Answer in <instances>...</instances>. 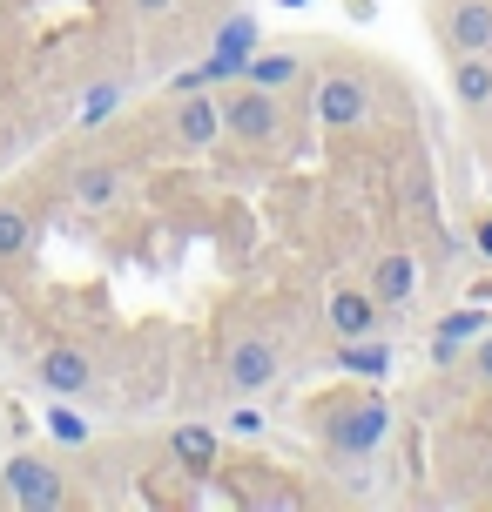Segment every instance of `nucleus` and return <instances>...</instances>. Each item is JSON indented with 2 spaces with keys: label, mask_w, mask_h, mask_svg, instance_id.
<instances>
[{
  "label": "nucleus",
  "mask_w": 492,
  "mask_h": 512,
  "mask_svg": "<svg viewBox=\"0 0 492 512\" xmlns=\"http://www.w3.org/2000/svg\"><path fill=\"white\" fill-rule=\"evenodd\" d=\"M68 196H75V209H122V196H129V169L122 162H81L75 176H68Z\"/></svg>",
  "instance_id": "obj_17"
},
{
  "label": "nucleus",
  "mask_w": 492,
  "mask_h": 512,
  "mask_svg": "<svg viewBox=\"0 0 492 512\" xmlns=\"http://www.w3.org/2000/svg\"><path fill=\"white\" fill-rule=\"evenodd\" d=\"M162 122H169L176 155H209L216 142H223V108H216V88H169Z\"/></svg>",
  "instance_id": "obj_11"
},
{
  "label": "nucleus",
  "mask_w": 492,
  "mask_h": 512,
  "mask_svg": "<svg viewBox=\"0 0 492 512\" xmlns=\"http://www.w3.org/2000/svg\"><path fill=\"white\" fill-rule=\"evenodd\" d=\"M445 61V102L459 115V128L492 122V48H466V54H439Z\"/></svg>",
  "instance_id": "obj_12"
},
{
  "label": "nucleus",
  "mask_w": 492,
  "mask_h": 512,
  "mask_svg": "<svg viewBox=\"0 0 492 512\" xmlns=\"http://www.w3.org/2000/svg\"><path fill=\"white\" fill-rule=\"evenodd\" d=\"M169 459H176L182 479H216V465H223V432L203 425V418H189L169 432Z\"/></svg>",
  "instance_id": "obj_16"
},
{
  "label": "nucleus",
  "mask_w": 492,
  "mask_h": 512,
  "mask_svg": "<svg viewBox=\"0 0 492 512\" xmlns=\"http://www.w3.org/2000/svg\"><path fill=\"white\" fill-rule=\"evenodd\" d=\"M466 250H472L479 270H492V196L466 203Z\"/></svg>",
  "instance_id": "obj_22"
},
{
  "label": "nucleus",
  "mask_w": 492,
  "mask_h": 512,
  "mask_svg": "<svg viewBox=\"0 0 492 512\" xmlns=\"http://www.w3.org/2000/svg\"><path fill=\"white\" fill-rule=\"evenodd\" d=\"M284 7H304V0H284Z\"/></svg>",
  "instance_id": "obj_25"
},
{
  "label": "nucleus",
  "mask_w": 492,
  "mask_h": 512,
  "mask_svg": "<svg viewBox=\"0 0 492 512\" xmlns=\"http://www.w3.org/2000/svg\"><path fill=\"white\" fill-rule=\"evenodd\" d=\"M122 102H129V81H122V75H102V81H88V88H81L75 122L81 128H102V122H115V115H122Z\"/></svg>",
  "instance_id": "obj_20"
},
{
  "label": "nucleus",
  "mask_w": 492,
  "mask_h": 512,
  "mask_svg": "<svg viewBox=\"0 0 492 512\" xmlns=\"http://www.w3.org/2000/svg\"><path fill=\"white\" fill-rule=\"evenodd\" d=\"M492 324V304L466 297V304H445L432 324H425V371H452V364L466 358V344Z\"/></svg>",
  "instance_id": "obj_13"
},
{
  "label": "nucleus",
  "mask_w": 492,
  "mask_h": 512,
  "mask_svg": "<svg viewBox=\"0 0 492 512\" xmlns=\"http://www.w3.org/2000/svg\"><path fill=\"white\" fill-rule=\"evenodd\" d=\"M48 438H54V445H68V452L95 445V418L81 411V398H48Z\"/></svg>",
  "instance_id": "obj_21"
},
{
  "label": "nucleus",
  "mask_w": 492,
  "mask_h": 512,
  "mask_svg": "<svg viewBox=\"0 0 492 512\" xmlns=\"http://www.w3.org/2000/svg\"><path fill=\"white\" fill-rule=\"evenodd\" d=\"M41 243V216L27 203H0V263H27Z\"/></svg>",
  "instance_id": "obj_19"
},
{
  "label": "nucleus",
  "mask_w": 492,
  "mask_h": 512,
  "mask_svg": "<svg viewBox=\"0 0 492 512\" xmlns=\"http://www.w3.org/2000/svg\"><path fill=\"white\" fill-rule=\"evenodd\" d=\"M216 479L230 486L236 506H257V512H290V506H311V479L290 472V465H263V459H223Z\"/></svg>",
  "instance_id": "obj_6"
},
{
  "label": "nucleus",
  "mask_w": 492,
  "mask_h": 512,
  "mask_svg": "<svg viewBox=\"0 0 492 512\" xmlns=\"http://www.w3.org/2000/svg\"><path fill=\"white\" fill-rule=\"evenodd\" d=\"M304 438H311L317 452H351V459H371V452H385L391 432H398V405H391V391L378 378H337L324 391L304 398Z\"/></svg>",
  "instance_id": "obj_1"
},
{
  "label": "nucleus",
  "mask_w": 492,
  "mask_h": 512,
  "mask_svg": "<svg viewBox=\"0 0 492 512\" xmlns=\"http://www.w3.org/2000/svg\"><path fill=\"white\" fill-rule=\"evenodd\" d=\"M216 108H223V142H236L250 155H290L304 122H311V102H284L257 81H223Z\"/></svg>",
  "instance_id": "obj_3"
},
{
  "label": "nucleus",
  "mask_w": 492,
  "mask_h": 512,
  "mask_svg": "<svg viewBox=\"0 0 492 512\" xmlns=\"http://www.w3.org/2000/svg\"><path fill=\"white\" fill-rule=\"evenodd\" d=\"M452 378H459V398H466V405H486L492 398V324L466 344V358L452 364Z\"/></svg>",
  "instance_id": "obj_18"
},
{
  "label": "nucleus",
  "mask_w": 492,
  "mask_h": 512,
  "mask_svg": "<svg viewBox=\"0 0 492 512\" xmlns=\"http://www.w3.org/2000/svg\"><path fill=\"white\" fill-rule=\"evenodd\" d=\"M364 283H371V297L385 304L391 324H405L425 297V243L418 236H378L371 250H364Z\"/></svg>",
  "instance_id": "obj_5"
},
{
  "label": "nucleus",
  "mask_w": 492,
  "mask_h": 512,
  "mask_svg": "<svg viewBox=\"0 0 492 512\" xmlns=\"http://www.w3.org/2000/svg\"><path fill=\"white\" fill-rule=\"evenodd\" d=\"M317 324H324V337H378V331H398L385 317V304L371 297V283L364 277H337L331 290H324V304H317Z\"/></svg>",
  "instance_id": "obj_9"
},
{
  "label": "nucleus",
  "mask_w": 492,
  "mask_h": 512,
  "mask_svg": "<svg viewBox=\"0 0 492 512\" xmlns=\"http://www.w3.org/2000/svg\"><path fill=\"white\" fill-rule=\"evenodd\" d=\"M0 499L21 512H61L75 499V486H68V472L48 452H14V459L0 465Z\"/></svg>",
  "instance_id": "obj_7"
},
{
  "label": "nucleus",
  "mask_w": 492,
  "mask_h": 512,
  "mask_svg": "<svg viewBox=\"0 0 492 512\" xmlns=\"http://www.w3.org/2000/svg\"><path fill=\"white\" fill-rule=\"evenodd\" d=\"M425 34L439 54H466V48H492V0H418Z\"/></svg>",
  "instance_id": "obj_10"
},
{
  "label": "nucleus",
  "mask_w": 492,
  "mask_h": 512,
  "mask_svg": "<svg viewBox=\"0 0 492 512\" xmlns=\"http://www.w3.org/2000/svg\"><path fill=\"white\" fill-rule=\"evenodd\" d=\"M135 14H142V21H162V14H169V7H176V0H129Z\"/></svg>",
  "instance_id": "obj_24"
},
{
  "label": "nucleus",
  "mask_w": 492,
  "mask_h": 512,
  "mask_svg": "<svg viewBox=\"0 0 492 512\" xmlns=\"http://www.w3.org/2000/svg\"><path fill=\"white\" fill-rule=\"evenodd\" d=\"M223 432L250 445V438H263V432H270V418L257 411V398H236V405H230V418H223Z\"/></svg>",
  "instance_id": "obj_23"
},
{
  "label": "nucleus",
  "mask_w": 492,
  "mask_h": 512,
  "mask_svg": "<svg viewBox=\"0 0 492 512\" xmlns=\"http://www.w3.org/2000/svg\"><path fill=\"white\" fill-rule=\"evenodd\" d=\"M34 384H41V398H95L102 364L88 358L81 344H48V351L34 358Z\"/></svg>",
  "instance_id": "obj_14"
},
{
  "label": "nucleus",
  "mask_w": 492,
  "mask_h": 512,
  "mask_svg": "<svg viewBox=\"0 0 492 512\" xmlns=\"http://www.w3.org/2000/svg\"><path fill=\"white\" fill-rule=\"evenodd\" d=\"M432 479L439 486L405 492V506H492V418L486 411H452L439 418V438H432Z\"/></svg>",
  "instance_id": "obj_2"
},
{
  "label": "nucleus",
  "mask_w": 492,
  "mask_h": 512,
  "mask_svg": "<svg viewBox=\"0 0 492 512\" xmlns=\"http://www.w3.org/2000/svg\"><path fill=\"white\" fill-rule=\"evenodd\" d=\"M324 364L337 378H378L385 384L398 371V337L378 331V337H324Z\"/></svg>",
  "instance_id": "obj_15"
},
{
  "label": "nucleus",
  "mask_w": 492,
  "mask_h": 512,
  "mask_svg": "<svg viewBox=\"0 0 492 512\" xmlns=\"http://www.w3.org/2000/svg\"><path fill=\"white\" fill-rule=\"evenodd\" d=\"M290 351L297 344L277 324H236L223 337V351H216V378H223L230 398H270L290 378Z\"/></svg>",
  "instance_id": "obj_4"
},
{
  "label": "nucleus",
  "mask_w": 492,
  "mask_h": 512,
  "mask_svg": "<svg viewBox=\"0 0 492 512\" xmlns=\"http://www.w3.org/2000/svg\"><path fill=\"white\" fill-rule=\"evenodd\" d=\"M311 75H317V41H263L250 54V68H243V81H257V88L284 95V102H304Z\"/></svg>",
  "instance_id": "obj_8"
}]
</instances>
